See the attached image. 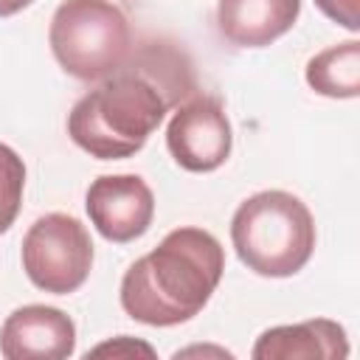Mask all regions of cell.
<instances>
[{
	"label": "cell",
	"mask_w": 360,
	"mask_h": 360,
	"mask_svg": "<svg viewBox=\"0 0 360 360\" xmlns=\"http://www.w3.org/2000/svg\"><path fill=\"white\" fill-rule=\"evenodd\" d=\"M191 87V70L177 51L146 45L73 104L68 135L90 158H132Z\"/></svg>",
	"instance_id": "obj_1"
},
{
	"label": "cell",
	"mask_w": 360,
	"mask_h": 360,
	"mask_svg": "<svg viewBox=\"0 0 360 360\" xmlns=\"http://www.w3.org/2000/svg\"><path fill=\"white\" fill-rule=\"evenodd\" d=\"M225 270L219 239L186 225L129 264L121 278V307L146 326H177L202 312Z\"/></svg>",
	"instance_id": "obj_2"
},
{
	"label": "cell",
	"mask_w": 360,
	"mask_h": 360,
	"mask_svg": "<svg viewBox=\"0 0 360 360\" xmlns=\"http://www.w3.org/2000/svg\"><path fill=\"white\" fill-rule=\"evenodd\" d=\"M231 242L239 262L267 278L295 276L315 250V219L290 191L267 188L233 211Z\"/></svg>",
	"instance_id": "obj_3"
},
{
	"label": "cell",
	"mask_w": 360,
	"mask_h": 360,
	"mask_svg": "<svg viewBox=\"0 0 360 360\" xmlns=\"http://www.w3.org/2000/svg\"><path fill=\"white\" fill-rule=\"evenodd\" d=\"M48 39L59 68L82 82H101L132 53L129 20L112 0H62Z\"/></svg>",
	"instance_id": "obj_4"
},
{
	"label": "cell",
	"mask_w": 360,
	"mask_h": 360,
	"mask_svg": "<svg viewBox=\"0 0 360 360\" xmlns=\"http://www.w3.org/2000/svg\"><path fill=\"white\" fill-rule=\"evenodd\" d=\"M93 267L87 228L70 214H45L22 236V270L34 287L68 295L76 292Z\"/></svg>",
	"instance_id": "obj_5"
},
{
	"label": "cell",
	"mask_w": 360,
	"mask_h": 360,
	"mask_svg": "<svg viewBox=\"0 0 360 360\" xmlns=\"http://www.w3.org/2000/svg\"><path fill=\"white\" fill-rule=\"evenodd\" d=\"M233 132L225 107L214 96H191L177 104L166 127V146L186 172H214L231 155Z\"/></svg>",
	"instance_id": "obj_6"
},
{
	"label": "cell",
	"mask_w": 360,
	"mask_h": 360,
	"mask_svg": "<svg viewBox=\"0 0 360 360\" xmlns=\"http://www.w3.org/2000/svg\"><path fill=\"white\" fill-rule=\"evenodd\" d=\"M84 208L104 239L132 242L152 225L155 194L138 174H101L90 183Z\"/></svg>",
	"instance_id": "obj_7"
},
{
	"label": "cell",
	"mask_w": 360,
	"mask_h": 360,
	"mask_svg": "<svg viewBox=\"0 0 360 360\" xmlns=\"http://www.w3.org/2000/svg\"><path fill=\"white\" fill-rule=\"evenodd\" d=\"M76 349V326L70 315L45 304L14 309L0 329V352L6 360H65Z\"/></svg>",
	"instance_id": "obj_8"
},
{
	"label": "cell",
	"mask_w": 360,
	"mask_h": 360,
	"mask_svg": "<svg viewBox=\"0 0 360 360\" xmlns=\"http://www.w3.org/2000/svg\"><path fill=\"white\" fill-rule=\"evenodd\" d=\"M301 11V0H219L217 28L239 48H264L284 37Z\"/></svg>",
	"instance_id": "obj_9"
},
{
	"label": "cell",
	"mask_w": 360,
	"mask_h": 360,
	"mask_svg": "<svg viewBox=\"0 0 360 360\" xmlns=\"http://www.w3.org/2000/svg\"><path fill=\"white\" fill-rule=\"evenodd\" d=\"M250 354L256 360H343L349 338L338 321L312 318L262 332Z\"/></svg>",
	"instance_id": "obj_10"
},
{
	"label": "cell",
	"mask_w": 360,
	"mask_h": 360,
	"mask_svg": "<svg viewBox=\"0 0 360 360\" xmlns=\"http://www.w3.org/2000/svg\"><path fill=\"white\" fill-rule=\"evenodd\" d=\"M307 84L329 98H354L360 93V42L346 39L307 62Z\"/></svg>",
	"instance_id": "obj_11"
},
{
	"label": "cell",
	"mask_w": 360,
	"mask_h": 360,
	"mask_svg": "<svg viewBox=\"0 0 360 360\" xmlns=\"http://www.w3.org/2000/svg\"><path fill=\"white\" fill-rule=\"evenodd\" d=\"M22 188H25V163L22 158L0 143V233H6L22 205Z\"/></svg>",
	"instance_id": "obj_12"
},
{
	"label": "cell",
	"mask_w": 360,
	"mask_h": 360,
	"mask_svg": "<svg viewBox=\"0 0 360 360\" xmlns=\"http://www.w3.org/2000/svg\"><path fill=\"white\" fill-rule=\"evenodd\" d=\"M315 6L338 25L349 31L360 28V0H315Z\"/></svg>",
	"instance_id": "obj_13"
},
{
	"label": "cell",
	"mask_w": 360,
	"mask_h": 360,
	"mask_svg": "<svg viewBox=\"0 0 360 360\" xmlns=\"http://www.w3.org/2000/svg\"><path fill=\"white\" fill-rule=\"evenodd\" d=\"M98 357V354H112V357H132V354H143V357H155V349L149 343H141V340H132L127 335H121L118 340H110V343H101L96 346L93 352H87V357Z\"/></svg>",
	"instance_id": "obj_14"
},
{
	"label": "cell",
	"mask_w": 360,
	"mask_h": 360,
	"mask_svg": "<svg viewBox=\"0 0 360 360\" xmlns=\"http://www.w3.org/2000/svg\"><path fill=\"white\" fill-rule=\"evenodd\" d=\"M31 0H0V17H11L17 11H22Z\"/></svg>",
	"instance_id": "obj_15"
}]
</instances>
